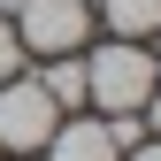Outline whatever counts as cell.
<instances>
[{"instance_id":"obj_9","label":"cell","mask_w":161,"mask_h":161,"mask_svg":"<svg viewBox=\"0 0 161 161\" xmlns=\"http://www.w3.org/2000/svg\"><path fill=\"white\" fill-rule=\"evenodd\" d=\"M130 161H161V138H138V146H130Z\"/></svg>"},{"instance_id":"obj_8","label":"cell","mask_w":161,"mask_h":161,"mask_svg":"<svg viewBox=\"0 0 161 161\" xmlns=\"http://www.w3.org/2000/svg\"><path fill=\"white\" fill-rule=\"evenodd\" d=\"M108 138H115V153H130L138 138H146V123H138V115H115V123H108Z\"/></svg>"},{"instance_id":"obj_2","label":"cell","mask_w":161,"mask_h":161,"mask_svg":"<svg viewBox=\"0 0 161 161\" xmlns=\"http://www.w3.org/2000/svg\"><path fill=\"white\" fill-rule=\"evenodd\" d=\"M54 100L46 85H31V77H0V153H38L54 130Z\"/></svg>"},{"instance_id":"obj_11","label":"cell","mask_w":161,"mask_h":161,"mask_svg":"<svg viewBox=\"0 0 161 161\" xmlns=\"http://www.w3.org/2000/svg\"><path fill=\"white\" fill-rule=\"evenodd\" d=\"M15 8H31V0H0V15H15Z\"/></svg>"},{"instance_id":"obj_4","label":"cell","mask_w":161,"mask_h":161,"mask_svg":"<svg viewBox=\"0 0 161 161\" xmlns=\"http://www.w3.org/2000/svg\"><path fill=\"white\" fill-rule=\"evenodd\" d=\"M46 161H115V138H108V123H54L46 130V146H38Z\"/></svg>"},{"instance_id":"obj_6","label":"cell","mask_w":161,"mask_h":161,"mask_svg":"<svg viewBox=\"0 0 161 161\" xmlns=\"http://www.w3.org/2000/svg\"><path fill=\"white\" fill-rule=\"evenodd\" d=\"M38 85H46L54 108H77V100H85V62H77V54H54V69L38 77Z\"/></svg>"},{"instance_id":"obj_7","label":"cell","mask_w":161,"mask_h":161,"mask_svg":"<svg viewBox=\"0 0 161 161\" xmlns=\"http://www.w3.org/2000/svg\"><path fill=\"white\" fill-rule=\"evenodd\" d=\"M15 62H23V38H15L8 15H0V77H15Z\"/></svg>"},{"instance_id":"obj_1","label":"cell","mask_w":161,"mask_h":161,"mask_svg":"<svg viewBox=\"0 0 161 161\" xmlns=\"http://www.w3.org/2000/svg\"><path fill=\"white\" fill-rule=\"evenodd\" d=\"M153 85H161V69H153V54L138 46V38H115V46H100L85 62V100H100V108H115V115H138L153 100Z\"/></svg>"},{"instance_id":"obj_5","label":"cell","mask_w":161,"mask_h":161,"mask_svg":"<svg viewBox=\"0 0 161 161\" xmlns=\"http://www.w3.org/2000/svg\"><path fill=\"white\" fill-rule=\"evenodd\" d=\"M100 15H108L115 38H146V31H161V0H100Z\"/></svg>"},{"instance_id":"obj_10","label":"cell","mask_w":161,"mask_h":161,"mask_svg":"<svg viewBox=\"0 0 161 161\" xmlns=\"http://www.w3.org/2000/svg\"><path fill=\"white\" fill-rule=\"evenodd\" d=\"M146 115H153V130H161V85H153V100H146Z\"/></svg>"},{"instance_id":"obj_3","label":"cell","mask_w":161,"mask_h":161,"mask_svg":"<svg viewBox=\"0 0 161 161\" xmlns=\"http://www.w3.org/2000/svg\"><path fill=\"white\" fill-rule=\"evenodd\" d=\"M8 23H15V38L38 46V54H77V38L92 31V8H85V0H31V8L8 15Z\"/></svg>"},{"instance_id":"obj_12","label":"cell","mask_w":161,"mask_h":161,"mask_svg":"<svg viewBox=\"0 0 161 161\" xmlns=\"http://www.w3.org/2000/svg\"><path fill=\"white\" fill-rule=\"evenodd\" d=\"M85 8H92V0H85Z\"/></svg>"}]
</instances>
